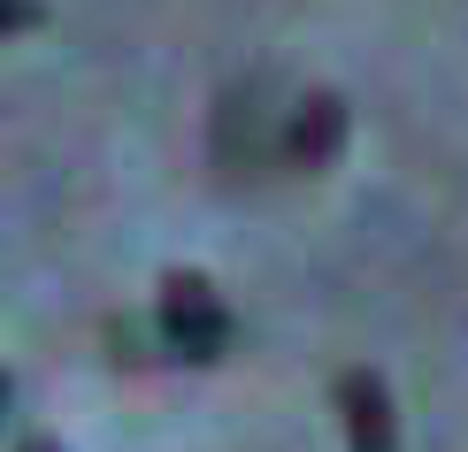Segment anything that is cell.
I'll return each instance as SVG.
<instances>
[{
	"mask_svg": "<svg viewBox=\"0 0 468 452\" xmlns=\"http://www.w3.org/2000/svg\"><path fill=\"white\" fill-rule=\"evenodd\" d=\"M284 131H292V108L277 92V77H246L216 100V162L223 176H261L284 162Z\"/></svg>",
	"mask_w": 468,
	"mask_h": 452,
	"instance_id": "cell-1",
	"label": "cell"
},
{
	"mask_svg": "<svg viewBox=\"0 0 468 452\" xmlns=\"http://www.w3.org/2000/svg\"><path fill=\"white\" fill-rule=\"evenodd\" d=\"M154 330H162V345L177 352V361H192V368L223 361L230 338H239V322H230V307L216 300V284H207V277H169Z\"/></svg>",
	"mask_w": 468,
	"mask_h": 452,
	"instance_id": "cell-2",
	"label": "cell"
},
{
	"mask_svg": "<svg viewBox=\"0 0 468 452\" xmlns=\"http://www.w3.org/2000/svg\"><path fill=\"white\" fill-rule=\"evenodd\" d=\"M338 415H346V445L354 452H399V422H392V391L368 368L338 376Z\"/></svg>",
	"mask_w": 468,
	"mask_h": 452,
	"instance_id": "cell-3",
	"label": "cell"
},
{
	"mask_svg": "<svg viewBox=\"0 0 468 452\" xmlns=\"http://www.w3.org/2000/svg\"><path fill=\"white\" fill-rule=\"evenodd\" d=\"M338 146H346V100H338V92H307V100H292L284 169H330Z\"/></svg>",
	"mask_w": 468,
	"mask_h": 452,
	"instance_id": "cell-4",
	"label": "cell"
},
{
	"mask_svg": "<svg viewBox=\"0 0 468 452\" xmlns=\"http://www.w3.org/2000/svg\"><path fill=\"white\" fill-rule=\"evenodd\" d=\"M38 16H47L38 0H0V38H8V31H31Z\"/></svg>",
	"mask_w": 468,
	"mask_h": 452,
	"instance_id": "cell-5",
	"label": "cell"
},
{
	"mask_svg": "<svg viewBox=\"0 0 468 452\" xmlns=\"http://www.w3.org/2000/svg\"><path fill=\"white\" fill-rule=\"evenodd\" d=\"M16 452H62V445H54V437H24V445H16Z\"/></svg>",
	"mask_w": 468,
	"mask_h": 452,
	"instance_id": "cell-6",
	"label": "cell"
},
{
	"mask_svg": "<svg viewBox=\"0 0 468 452\" xmlns=\"http://www.w3.org/2000/svg\"><path fill=\"white\" fill-rule=\"evenodd\" d=\"M0 415H8V376H0Z\"/></svg>",
	"mask_w": 468,
	"mask_h": 452,
	"instance_id": "cell-7",
	"label": "cell"
}]
</instances>
